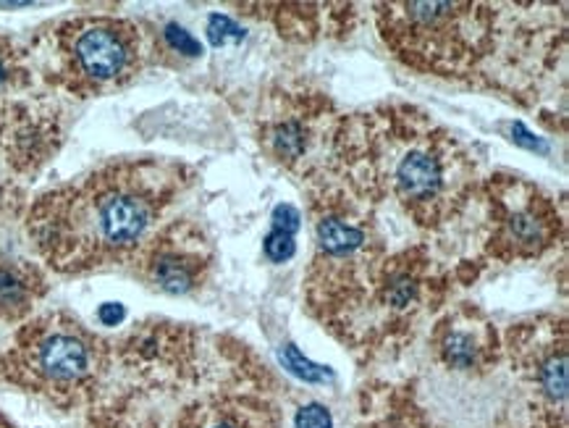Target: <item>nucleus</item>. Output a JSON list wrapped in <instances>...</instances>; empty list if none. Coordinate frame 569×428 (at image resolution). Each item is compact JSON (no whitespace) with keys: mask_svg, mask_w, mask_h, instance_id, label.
<instances>
[{"mask_svg":"<svg viewBox=\"0 0 569 428\" xmlns=\"http://www.w3.org/2000/svg\"><path fill=\"white\" fill-rule=\"evenodd\" d=\"M333 161L341 179L368 200H391L420 229L457 219L476 192V161L455 135L410 106L339 121Z\"/></svg>","mask_w":569,"mask_h":428,"instance_id":"obj_1","label":"nucleus"},{"mask_svg":"<svg viewBox=\"0 0 569 428\" xmlns=\"http://www.w3.org/2000/svg\"><path fill=\"white\" fill-rule=\"evenodd\" d=\"M179 192V171L140 158L116 161L34 202L27 231L63 273L134 260Z\"/></svg>","mask_w":569,"mask_h":428,"instance_id":"obj_2","label":"nucleus"},{"mask_svg":"<svg viewBox=\"0 0 569 428\" xmlns=\"http://www.w3.org/2000/svg\"><path fill=\"white\" fill-rule=\"evenodd\" d=\"M378 27L407 67L441 77L472 74L496 46V11L483 3H381Z\"/></svg>","mask_w":569,"mask_h":428,"instance_id":"obj_3","label":"nucleus"},{"mask_svg":"<svg viewBox=\"0 0 569 428\" xmlns=\"http://www.w3.org/2000/svg\"><path fill=\"white\" fill-rule=\"evenodd\" d=\"M103 345L77 318L50 313L19 331L6 358V374L21 387L50 397L74 395L98 376Z\"/></svg>","mask_w":569,"mask_h":428,"instance_id":"obj_4","label":"nucleus"},{"mask_svg":"<svg viewBox=\"0 0 569 428\" xmlns=\"http://www.w3.org/2000/svg\"><path fill=\"white\" fill-rule=\"evenodd\" d=\"M488 206V258L501 263L536 260L565 235V221L549 195L528 179L491 177L483 187Z\"/></svg>","mask_w":569,"mask_h":428,"instance_id":"obj_5","label":"nucleus"},{"mask_svg":"<svg viewBox=\"0 0 569 428\" xmlns=\"http://www.w3.org/2000/svg\"><path fill=\"white\" fill-rule=\"evenodd\" d=\"M56 48L63 79L84 96L127 84L142 63L140 29L127 19L69 21L56 32Z\"/></svg>","mask_w":569,"mask_h":428,"instance_id":"obj_6","label":"nucleus"},{"mask_svg":"<svg viewBox=\"0 0 569 428\" xmlns=\"http://www.w3.org/2000/svg\"><path fill=\"white\" fill-rule=\"evenodd\" d=\"M208 242L187 223L150 237L134 263L148 287L166 295H189L202 287L210 271Z\"/></svg>","mask_w":569,"mask_h":428,"instance_id":"obj_7","label":"nucleus"},{"mask_svg":"<svg viewBox=\"0 0 569 428\" xmlns=\"http://www.w3.org/2000/svg\"><path fill=\"white\" fill-rule=\"evenodd\" d=\"M509 345L553 412L567 402V326L565 318H538L509 331Z\"/></svg>","mask_w":569,"mask_h":428,"instance_id":"obj_8","label":"nucleus"},{"mask_svg":"<svg viewBox=\"0 0 569 428\" xmlns=\"http://www.w3.org/2000/svg\"><path fill=\"white\" fill-rule=\"evenodd\" d=\"M433 350L455 371H478L496 355V331L472 305L451 310L436 324Z\"/></svg>","mask_w":569,"mask_h":428,"instance_id":"obj_9","label":"nucleus"},{"mask_svg":"<svg viewBox=\"0 0 569 428\" xmlns=\"http://www.w3.org/2000/svg\"><path fill=\"white\" fill-rule=\"evenodd\" d=\"M320 116L308 100H283V111L262 121L260 142L273 161L299 169L312 148V121Z\"/></svg>","mask_w":569,"mask_h":428,"instance_id":"obj_10","label":"nucleus"},{"mask_svg":"<svg viewBox=\"0 0 569 428\" xmlns=\"http://www.w3.org/2000/svg\"><path fill=\"white\" fill-rule=\"evenodd\" d=\"M42 292H46V281L38 268L0 250V318L13 321V318L27 316Z\"/></svg>","mask_w":569,"mask_h":428,"instance_id":"obj_11","label":"nucleus"},{"mask_svg":"<svg viewBox=\"0 0 569 428\" xmlns=\"http://www.w3.org/2000/svg\"><path fill=\"white\" fill-rule=\"evenodd\" d=\"M281 360H283V366H287L291 374L299 376V379H305V381H326V379H331V371H328V368L316 366V362H310L308 358H302V355H299V350H297L295 345L283 347Z\"/></svg>","mask_w":569,"mask_h":428,"instance_id":"obj_12","label":"nucleus"},{"mask_svg":"<svg viewBox=\"0 0 569 428\" xmlns=\"http://www.w3.org/2000/svg\"><path fill=\"white\" fill-rule=\"evenodd\" d=\"M266 256L273 260V263H287V260L295 256L297 245H295V235H289V231L283 229H271V235L266 237Z\"/></svg>","mask_w":569,"mask_h":428,"instance_id":"obj_13","label":"nucleus"},{"mask_svg":"<svg viewBox=\"0 0 569 428\" xmlns=\"http://www.w3.org/2000/svg\"><path fill=\"white\" fill-rule=\"evenodd\" d=\"M208 38L213 46H226V42H239L244 38V29H239L229 17L213 13L208 21Z\"/></svg>","mask_w":569,"mask_h":428,"instance_id":"obj_14","label":"nucleus"},{"mask_svg":"<svg viewBox=\"0 0 569 428\" xmlns=\"http://www.w3.org/2000/svg\"><path fill=\"white\" fill-rule=\"evenodd\" d=\"M295 424H297V428H331L333 418H331V412L323 408V405L312 402V405H305V408L297 412Z\"/></svg>","mask_w":569,"mask_h":428,"instance_id":"obj_15","label":"nucleus"},{"mask_svg":"<svg viewBox=\"0 0 569 428\" xmlns=\"http://www.w3.org/2000/svg\"><path fill=\"white\" fill-rule=\"evenodd\" d=\"M166 40H169V46L173 50H179V53H184V56H200L202 53L200 42H197L192 34H189L187 29H181L179 24L166 27Z\"/></svg>","mask_w":569,"mask_h":428,"instance_id":"obj_16","label":"nucleus"},{"mask_svg":"<svg viewBox=\"0 0 569 428\" xmlns=\"http://www.w3.org/2000/svg\"><path fill=\"white\" fill-rule=\"evenodd\" d=\"M17 77V53H13L11 42L0 40V92L6 90Z\"/></svg>","mask_w":569,"mask_h":428,"instance_id":"obj_17","label":"nucleus"},{"mask_svg":"<svg viewBox=\"0 0 569 428\" xmlns=\"http://www.w3.org/2000/svg\"><path fill=\"white\" fill-rule=\"evenodd\" d=\"M302 216H299V210L295 206H279L273 213V227L276 229H283L289 231V235H297L299 227H302Z\"/></svg>","mask_w":569,"mask_h":428,"instance_id":"obj_18","label":"nucleus"},{"mask_svg":"<svg viewBox=\"0 0 569 428\" xmlns=\"http://www.w3.org/2000/svg\"><path fill=\"white\" fill-rule=\"evenodd\" d=\"M98 318L103 326H119L123 318H127V310H123L121 302H106V305H100Z\"/></svg>","mask_w":569,"mask_h":428,"instance_id":"obj_19","label":"nucleus"},{"mask_svg":"<svg viewBox=\"0 0 569 428\" xmlns=\"http://www.w3.org/2000/svg\"><path fill=\"white\" fill-rule=\"evenodd\" d=\"M206 428H247V424L242 420V416H237V412H223V416L218 412Z\"/></svg>","mask_w":569,"mask_h":428,"instance_id":"obj_20","label":"nucleus"},{"mask_svg":"<svg viewBox=\"0 0 569 428\" xmlns=\"http://www.w3.org/2000/svg\"><path fill=\"white\" fill-rule=\"evenodd\" d=\"M0 428H13V426L9 424V420H3V418H0Z\"/></svg>","mask_w":569,"mask_h":428,"instance_id":"obj_21","label":"nucleus"}]
</instances>
